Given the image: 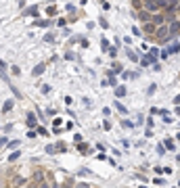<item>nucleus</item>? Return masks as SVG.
Returning a JSON list of instances; mask_svg holds the SVG:
<instances>
[{
	"label": "nucleus",
	"instance_id": "obj_1",
	"mask_svg": "<svg viewBox=\"0 0 180 188\" xmlns=\"http://www.w3.org/2000/svg\"><path fill=\"white\" fill-rule=\"evenodd\" d=\"M155 36H157L159 40H168V38H170V29H168V25H159V27L155 29Z\"/></svg>",
	"mask_w": 180,
	"mask_h": 188
},
{
	"label": "nucleus",
	"instance_id": "obj_2",
	"mask_svg": "<svg viewBox=\"0 0 180 188\" xmlns=\"http://www.w3.org/2000/svg\"><path fill=\"white\" fill-rule=\"evenodd\" d=\"M134 17L140 19V23H149V21H151V13H149V11H138Z\"/></svg>",
	"mask_w": 180,
	"mask_h": 188
},
{
	"label": "nucleus",
	"instance_id": "obj_3",
	"mask_svg": "<svg viewBox=\"0 0 180 188\" xmlns=\"http://www.w3.org/2000/svg\"><path fill=\"white\" fill-rule=\"evenodd\" d=\"M163 21H166V15H153L151 17V23H155V27H159V25H163Z\"/></svg>",
	"mask_w": 180,
	"mask_h": 188
},
{
	"label": "nucleus",
	"instance_id": "obj_4",
	"mask_svg": "<svg viewBox=\"0 0 180 188\" xmlns=\"http://www.w3.org/2000/svg\"><path fill=\"white\" fill-rule=\"evenodd\" d=\"M168 29H170V36H176L180 32V21H172V23L168 25Z\"/></svg>",
	"mask_w": 180,
	"mask_h": 188
},
{
	"label": "nucleus",
	"instance_id": "obj_5",
	"mask_svg": "<svg viewBox=\"0 0 180 188\" xmlns=\"http://www.w3.org/2000/svg\"><path fill=\"white\" fill-rule=\"evenodd\" d=\"M155 29H157V27H155V23H151V21L142 25V32H147V34H155Z\"/></svg>",
	"mask_w": 180,
	"mask_h": 188
},
{
	"label": "nucleus",
	"instance_id": "obj_6",
	"mask_svg": "<svg viewBox=\"0 0 180 188\" xmlns=\"http://www.w3.org/2000/svg\"><path fill=\"white\" fill-rule=\"evenodd\" d=\"M144 11H149V13L151 11H157V4L153 0H144Z\"/></svg>",
	"mask_w": 180,
	"mask_h": 188
},
{
	"label": "nucleus",
	"instance_id": "obj_7",
	"mask_svg": "<svg viewBox=\"0 0 180 188\" xmlns=\"http://www.w3.org/2000/svg\"><path fill=\"white\" fill-rule=\"evenodd\" d=\"M13 184H15V186H23V184H27V180H25V178H21V176H15V180H13Z\"/></svg>",
	"mask_w": 180,
	"mask_h": 188
},
{
	"label": "nucleus",
	"instance_id": "obj_8",
	"mask_svg": "<svg viewBox=\"0 0 180 188\" xmlns=\"http://www.w3.org/2000/svg\"><path fill=\"white\" fill-rule=\"evenodd\" d=\"M178 52H180V44L178 42H174L172 46L168 48V54H178Z\"/></svg>",
	"mask_w": 180,
	"mask_h": 188
},
{
	"label": "nucleus",
	"instance_id": "obj_9",
	"mask_svg": "<svg viewBox=\"0 0 180 188\" xmlns=\"http://www.w3.org/2000/svg\"><path fill=\"white\" fill-rule=\"evenodd\" d=\"M36 121H38V119H36V115H34V113H27V126H29V128H34V126H36Z\"/></svg>",
	"mask_w": 180,
	"mask_h": 188
},
{
	"label": "nucleus",
	"instance_id": "obj_10",
	"mask_svg": "<svg viewBox=\"0 0 180 188\" xmlns=\"http://www.w3.org/2000/svg\"><path fill=\"white\" fill-rule=\"evenodd\" d=\"M42 71H44V63H40V65H36V67H34V71H32V73H34V75H40V73H42Z\"/></svg>",
	"mask_w": 180,
	"mask_h": 188
},
{
	"label": "nucleus",
	"instance_id": "obj_11",
	"mask_svg": "<svg viewBox=\"0 0 180 188\" xmlns=\"http://www.w3.org/2000/svg\"><path fill=\"white\" fill-rule=\"evenodd\" d=\"M115 96H117V98H119V96H126V88H124V86H117V88H115Z\"/></svg>",
	"mask_w": 180,
	"mask_h": 188
},
{
	"label": "nucleus",
	"instance_id": "obj_12",
	"mask_svg": "<svg viewBox=\"0 0 180 188\" xmlns=\"http://www.w3.org/2000/svg\"><path fill=\"white\" fill-rule=\"evenodd\" d=\"M115 109H117V111H119V113H124V115H126V113H128V111H126V107H124V105H122V102H119V100H115Z\"/></svg>",
	"mask_w": 180,
	"mask_h": 188
},
{
	"label": "nucleus",
	"instance_id": "obj_13",
	"mask_svg": "<svg viewBox=\"0 0 180 188\" xmlns=\"http://www.w3.org/2000/svg\"><path fill=\"white\" fill-rule=\"evenodd\" d=\"M19 157H21V153H19V150H15V153H11V155H8V161L13 163V161H17Z\"/></svg>",
	"mask_w": 180,
	"mask_h": 188
},
{
	"label": "nucleus",
	"instance_id": "obj_14",
	"mask_svg": "<svg viewBox=\"0 0 180 188\" xmlns=\"http://www.w3.org/2000/svg\"><path fill=\"white\" fill-rule=\"evenodd\" d=\"M42 180H44V176H42V171H36V174H34V182H38V184H42Z\"/></svg>",
	"mask_w": 180,
	"mask_h": 188
},
{
	"label": "nucleus",
	"instance_id": "obj_15",
	"mask_svg": "<svg viewBox=\"0 0 180 188\" xmlns=\"http://www.w3.org/2000/svg\"><path fill=\"white\" fill-rule=\"evenodd\" d=\"M11 109H13V100H6V102H4V107H2V111L6 113V111H11Z\"/></svg>",
	"mask_w": 180,
	"mask_h": 188
},
{
	"label": "nucleus",
	"instance_id": "obj_16",
	"mask_svg": "<svg viewBox=\"0 0 180 188\" xmlns=\"http://www.w3.org/2000/svg\"><path fill=\"white\" fill-rule=\"evenodd\" d=\"M61 188H76L73 186V180H65V182L61 184Z\"/></svg>",
	"mask_w": 180,
	"mask_h": 188
},
{
	"label": "nucleus",
	"instance_id": "obj_17",
	"mask_svg": "<svg viewBox=\"0 0 180 188\" xmlns=\"http://www.w3.org/2000/svg\"><path fill=\"white\" fill-rule=\"evenodd\" d=\"M163 146H166V148H168V150H174V142L170 140V138H168V140L163 142Z\"/></svg>",
	"mask_w": 180,
	"mask_h": 188
},
{
	"label": "nucleus",
	"instance_id": "obj_18",
	"mask_svg": "<svg viewBox=\"0 0 180 188\" xmlns=\"http://www.w3.org/2000/svg\"><path fill=\"white\" fill-rule=\"evenodd\" d=\"M153 184H155V186H163V184H166V180H163V178H155V180H153Z\"/></svg>",
	"mask_w": 180,
	"mask_h": 188
},
{
	"label": "nucleus",
	"instance_id": "obj_19",
	"mask_svg": "<svg viewBox=\"0 0 180 188\" xmlns=\"http://www.w3.org/2000/svg\"><path fill=\"white\" fill-rule=\"evenodd\" d=\"M76 188H90V184H88V182H78Z\"/></svg>",
	"mask_w": 180,
	"mask_h": 188
},
{
	"label": "nucleus",
	"instance_id": "obj_20",
	"mask_svg": "<svg viewBox=\"0 0 180 188\" xmlns=\"http://www.w3.org/2000/svg\"><path fill=\"white\" fill-rule=\"evenodd\" d=\"M11 71H13V73H15V75H19V73H21V69H19V67H17V65H13V67H11Z\"/></svg>",
	"mask_w": 180,
	"mask_h": 188
},
{
	"label": "nucleus",
	"instance_id": "obj_21",
	"mask_svg": "<svg viewBox=\"0 0 180 188\" xmlns=\"http://www.w3.org/2000/svg\"><path fill=\"white\" fill-rule=\"evenodd\" d=\"M25 188H40V184H38V182H29Z\"/></svg>",
	"mask_w": 180,
	"mask_h": 188
},
{
	"label": "nucleus",
	"instance_id": "obj_22",
	"mask_svg": "<svg viewBox=\"0 0 180 188\" xmlns=\"http://www.w3.org/2000/svg\"><path fill=\"white\" fill-rule=\"evenodd\" d=\"M44 40H46V42H52V40H54V36H52V34H46Z\"/></svg>",
	"mask_w": 180,
	"mask_h": 188
},
{
	"label": "nucleus",
	"instance_id": "obj_23",
	"mask_svg": "<svg viewBox=\"0 0 180 188\" xmlns=\"http://www.w3.org/2000/svg\"><path fill=\"white\" fill-rule=\"evenodd\" d=\"M36 132H40V136H46V134H48V132H46V130H44V128H42V126H40V128H38Z\"/></svg>",
	"mask_w": 180,
	"mask_h": 188
},
{
	"label": "nucleus",
	"instance_id": "obj_24",
	"mask_svg": "<svg viewBox=\"0 0 180 188\" xmlns=\"http://www.w3.org/2000/svg\"><path fill=\"white\" fill-rule=\"evenodd\" d=\"M78 148H80V153H86V150H88V146H86V144H80Z\"/></svg>",
	"mask_w": 180,
	"mask_h": 188
},
{
	"label": "nucleus",
	"instance_id": "obj_25",
	"mask_svg": "<svg viewBox=\"0 0 180 188\" xmlns=\"http://www.w3.org/2000/svg\"><path fill=\"white\" fill-rule=\"evenodd\" d=\"M157 153H159V155H163V153H166V146H161V144H159V146H157Z\"/></svg>",
	"mask_w": 180,
	"mask_h": 188
},
{
	"label": "nucleus",
	"instance_id": "obj_26",
	"mask_svg": "<svg viewBox=\"0 0 180 188\" xmlns=\"http://www.w3.org/2000/svg\"><path fill=\"white\" fill-rule=\"evenodd\" d=\"M128 56H130L132 61H136V59H138V56H136V54H134V52H132V50H128Z\"/></svg>",
	"mask_w": 180,
	"mask_h": 188
},
{
	"label": "nucleus",
	"instance_id": "obj_27",
	"mask_svg": "<svg viewBox=\"0 0 180 188\" xmlns=\"http://www.w3.org/2000/svg\"><path fill=\"white\" fill-rule=\"evenodd\" d=\"M4 144H8V140L6 138H0V146H4Z\"/></svg>",
	"mask_w": 180,
	"mask_h": 188
},
{
	"label": "nucleus",
	"instance_id": "obj_28",
	"mask_svg": "<svg viewBox=\"0 0 180 188\" xmlns=\"http://www.w3.org/2000/svg\"><path fill=\"white\" fill-rule=\"evenodd\" d=\"M174 102H176V105H180V94H176V96H174Z\"/></svg>",
	"mask_w": 180,
	"mask_h": 188
},
{
	"label": "nucleus",
	"instance_id": "obj_29",
	"mask_svg": "<svg viewBox=\"0 0 180 188\" xmlns=\"http://www.w3.org/2000/svg\"><path fill=\"white\" fill-rule=\"evenodd\" d=\"M40 188H50V184H48V182H42V184H40Z\"/></svg>",
	"mask_w": 180,
	"mask_h": 188
},
{
	"label": "nucleus",
	"instance_id": "obj_30",
	"mask_svg": "<svg viewBox=\"0 0 180 188\" xmlns=\"http://www.w3.org/2000/svg\"><path fill=\"white\" fill-rule=\"evenodd\" d=\"M50 188H61V186H59V184H57V182H54V184H50Z\"/></svg>",
	"mask_w": 180,
	"mask_h": 188
},
{
	"label": "nucleus",
	"instance_id": "obj_31",
	"mask_svg": "<svg viewBox=\"0 0 180 188\" xmlns=\"http://www.w3.org/2000/svg\"><path fill=\"white\" fill-rule=\"evenodd\" d=\"M178 140H180V134H178Z\"/></svg>",
	"mask_w": 180,
	"mask_h": 188
},
{
	"label": "nucleus",
	"instance_id": "obj_32",
	"mask_svg": "<svg viewBox=\"0 0 180 188\" xmlns=\"http://www.w3.org/2000/svg\"><path fill=\"white\" fill-rule=\"evenodd\" d=\"M15 188H19V186H15Z\"/></svg>",
	"mask_w": 180,
	"mask_h": 188
}]
</instances>
